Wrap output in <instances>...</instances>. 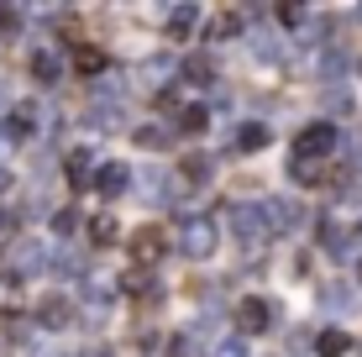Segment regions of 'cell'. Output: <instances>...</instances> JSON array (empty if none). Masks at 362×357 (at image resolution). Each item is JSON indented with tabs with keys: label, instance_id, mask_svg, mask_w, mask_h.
Here are the masks:
<instances>
[{
	"label": "cell",
	"instance_id": "1",
	"mask_svg": "<svg viewBox=\"0 0 362 357\" xmlns=\"http://www.w3.org/2000/svg\"><path fill=\"white\" fill-rule=\"evenodd\" d=\"M163 252H168L163 226H136V231H132V263H136V268H153V263H163Z\"/></svg>",
	"mask_w": 362,
	"mask_h": 357
},
{
	"label": "cell",
	"instance_id": "2",
	"mask_svg": "<svg viewBox=\"0 0 362 357\" xmlns=\"http://www.w3.org/2000/svg\"><path fill=\"white\" fill-rule=\"evenodd\" d=\"M331 142H336V127H331V121H320V127L299 131V142H294V158H299V163H310V158L331 153Z\"/></svg>",
	"mask_w": 362,
	"mask_h": 357
},
{
	"label": "cell",
	"instance_id": "3",
	"mask_svg": "<svg viewBox=\"0 0 362 357\" xmlns=\"http://www.w3.org/2000/svg\"><path fill=\"white\" fill-rule=\"evenodd\" d=\"M268 305L263 300H242V305H236V326H242V331H268Z\"/></svg>",
	"mask_w": 362,
	"mask_h": 357
},
{
	"label": "cell",
	"instance_id": "4",
	"mask_svg": "<svg viewBox=\"0 0 362 357\" xmlns=\"http://www.w3.org/2000/svg\"><path fill=\"white\" fill-rule=\"evenodd\" d=\"M74 69L79 74H100L105 69V53H100V47H74Z\"/></svg>",
	"mask_w": 362,
	"mask_h": 357
},
{
	"label": "cell",
	"instance_id": "5",
	"mask_svg": "<svg viewBox=\"0 0 362 357\" xmlns=\"http://www.w3.org/2000/svg\"><path fill=\"white\" fill-rule=\"evenodd\" d=\"M90 242H95V247H110V242H116V216H95Z\"/></svg>",
	"mask_w": 362,
	"mask_h": 357
},
{
	"label": "cell",
	"instance_id": "6",
	"mask_svg": "<svg viewBox=\"0 0 362 357\" xmlns=\"http://www.w3.org/2000/svg\"><path fill=\"white\" fill-rule=\"evenodd\" d=\"M315 347H320V357H341L346 347H352V336H346V331H326Z\"/></svg>",
	"mask_w": 362,
	"mask_h": 357
},
{
	"label": "cell",
	"instance_id": "7",
	"mask_svg": "<svg viewBox=\"0 0 362 357\" xmlns=\"http://www.w3.org/2000/svg\"><path fill=\"white\" fill-rule=\"evenodd\" d=\"M242 27V11H216V21H210V37H231Z\"/></svg>",
	"mask_w": 362,
	"mask_h": 357
},
{
	"label": "cell",
	"instance_id": "8",
	"mask_svg": "<svg viewBox=\"0 0 362 357\" xmlns=\"http://www.w3.org/2000/svg\"><path fill=\"white\" fill-rule=\"evenodd\" d=\"M0 310H21V284L16 279H0Z\"/></svg>",
	"mask_w": 362,
	"mask_h": 357
},
{
	"label": "cell",
	"instance_id": "9",
	"mask_svg": "<svg viewBox=\"0 0 362 357\" xmlns=\"http://www.w3.org/2000/svg\"><path fill=\"white\" fill-rule=\"evenodd\" d=\"M179 127L189 131V137H199V131H205V110H199V105H194V110H184V121H179Z\"/></svg>",
	"mask_w": 362,
	"mask_h": 357
},
{
	"label": "cell",
	"instance_id": "10",
	"mask_svg": "<svg viewBox=\"0 0 362 357\" xmlns=\"http://www.w3.org/2000/svg\"><path fill=\"white\" fill-rule=\"evenodd\" d=\"M127 294H132V300H147V274H142V268L127 274Z\"/></svg>",
	"mask_w": 362,
	"mask_h": 357
},
{
	"label": "cell",
	"instance_id": "11",
	"mask_svg": "<svg viewBox=\"0 0 362 357\" xmlns=\"http://www.w3.org/2000/svg\"><path fill=\"white\" fill-rule=\"evenodd\" d=\"M263 142H268V131H257V127L242 131V147H263Z\"/></svg>",
	"mask_w": 362,
	"mask_h": 357
},
{
	"label": "cell",
	"instance_id": "12",
	"mask_svg": "<svg viewBox=\"0 0 362 357\" xmlns=\"http://www.w3.org/2000/svg\"><path fill=\"white\" fill-rule=\"evenodd\" d=\"M357 279H362V263H357Z\"/></svg>",
	"mask_w": 362,
	"mask_h": 357
}]
</instances>
